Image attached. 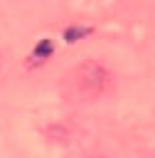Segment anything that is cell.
<instances>
[{"mask_svg":"<svg viewBox=\"0 0 155 158\" xmlns=\"http://www.w3.org/2000/svg\"><path fill=\"white\" fill-rule=\"evenodd\" d=\"M111 84H113L111 72L101 62L86 59V62L71 67L69 72H64L62 96L69 104H93L111 89Z\"/></svg>","mask_w":155,"mask_h":158,"instance_id":"1","label":"cell"},{"mask_svg":"<svg viewBox=\"0 0 155 158\" xmlns=\"http://www.w3.org/2000/svg\"><path fill=\"white\" fill-rule=\"evenodd\" d=\"M91 35V27H84V25H71L64 30V40L66 42H79L81 37H89Z\"/></svg>","mask_w":155,"mask_h":158,"instance_id":"2","label":"cell"},{"mask_svg":"<svg viewBox=\"0 0 155 158\" xmlns=\"http://www.w3.org/2000/svg\"><path fill=\"white\" fill-rule=\"evenodd\" d=\"M52 52H54V42H52V40H42V42L34 47L32 57H34V59H44V57H49Z\"/></svg>","mask_w":155,"mask_h":158,"instance_id":"3","label":"cell"}]
</instances>
